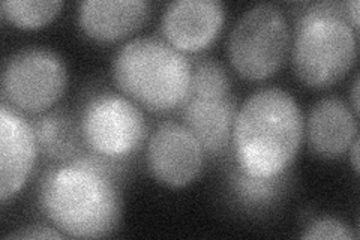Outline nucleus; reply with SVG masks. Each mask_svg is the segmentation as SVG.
I'll list each match as a JSON object with an SVG mask.
<instances>
[{
    "mask_svg": "<svg viewBox=\"0 0 360 240\" xmlns=\"http://www.w3.org/2000/svg\"><path fill=\"white\" fill-rule=\"evenodd\" d=\"M238 107L233 96L198 98L189 96L184 106V120L205 152L217 155L231 143L233 123Z\"/></svg>",
    "mask_w": 360,
    "mask_h": 240,
    "instance_id": "ddd939ff",
    "label": "nucleus"
},
{
    "mask_svg": "<svg viewBox=\"0 0 360 240\" xmlns=\"http://www.w3.org/2000/svg\"><path fill=\"white\" fill-rule=\"evenodd\" d=\"M359 8H360L359 0H352V2L344 4L345 15H347L348 20H350L352 26H353L356 30L359 29Z\"/></svg>",
    "mask_w": 360,
    "mask_h": 240,
    "instance_id": "aec40b11",
    "label": "nucleus"
},
{
    "mask_svg": "<svg viewBox=\"0 0 360 240\" xmlns=\"http://www.w3.org/2000/svg\"><path fill=\"white\" fill-rule=\"evenodd\" d=\"M68 84L62 57L39 45L11 54L2 70V94L11 107L38 114L58 102Z\"/></svg>",
    "mask_w": 360,
    "mask_h": 240,
    "instance_id": "0eeeda50",
    "label": "nucleus"
},
{
    "mask_svg": "<svg viewBox=\"0 0 360 240\" xmlns=\"http://www.w3.org/2000/svg\"><path fill=\"white\" fill-rule=\"evenodd\" d=\"M225 8L219 0H174L161 17L165 41L182 53H198L213 44L224 27Z\"/></svg>",
    "mask_w": 360,
    "mask_h": 240,
    "instance_id": "1a4fd4ad",
    "label": "nucleus"
},
{
    "mask_svg": "<svg viewBox=\"0 0 360 240\" xmlns=\"http://www.w3.org/2000/svg\"><path fill=\"white\" fill-rule=\"evenodd\" d=\"M352 101H353V111L359 114V75H356L353 90H352Z\"/></svg>",
    "mask_w": 360,
    "mask_h": 240,
    "instance_id": "4be33fe9",
    "label": "nucleus"
},
{
    "mask_svg": "<svg viewBox=\"0 0 360 240\" xmlns=\"http://www.w3.org/2000/svg\"><path fill=\"white\" fill-rule=\"evenodd\" d=\"M189 96L229 98L231 82L224 66L213 59H200L193 66Z\"/></svg>",
    "mask_w": 360,
    "mask_h": 240,
    "instance_id": "f3484780",
    "label": "nucleus"
},
{
    "mask_svg": "<svg viewBox=\"0 0 360 240\" xmlns=\"http://www.w3.org/2000/svg\"><path fill=\"white\" fill-rule=\"evenodd\" d=\"M6 237L13 239H62L65 237L63 233H60L58 228H50L45 225H32L22 228L20 232L11 233Z\"/></svg>",
    "mask_w": 360,
    "mask_h": 240,
    "instance_id": "6ab92c4d",
    "label": "nucleus"
},
{
    "mask_svg": "<svg viewBox=\"0 0 360 240\" xmlns=\"http://www.w3.org/2000/svg\"><path fill=\"white\" fill-rule=\"evenodd\" d=\"M116 86L150 111L184 107L191 94L193 65L165 39L140 37L123 44L111 65Z\"/></svg>",
    "mask_w": 360,
    "mask_h": 240,
    "instance_id": "7ed1b4c3",
    "label": "nucleus"
},
{
    "mask_svg": "<svg viewBox=\"0 0 360 240\" xmlns=\"http://www.w3.org/2000/svg\"><path fill=\"white\" fill-rule=\"evenodd\" d=\"M290 41L284 11L274 4H257L234 23L227 41V54L240 77L262 82L283 66Z\"/></svg>",
    "mask_w": 360,
    "mask_h": 240,
    "instance_id": "39448f33",
    "label": "nucleus"
},
{
    "mask_svg": "<svg viewBox=\"0 0 360 240\" xmlns=\"http://www.w3.org/2000/svg\"><path fill=\"white\" fill-rule=\"evenodd\" d=\"M62 6V0H4L0 11L15 27L38 29L58 15Z\"/></svg>",
    "mask_w": 360,
    "mask_h": 240,
    "instance_id": "dca6fc26",
    "label": "nucleus"
},
{
    "mask_svg": "<svg viewBox=\"0 0 360 240\" xmlns=\"http://www.w3.org/2000/svg\"><path fill=\"white\" fill-rule=\"evenodd\" d=\"M288 175L276 177H254L234 164L230 173V188L242 204L250 208H263L278 201L285 194Z\"/></svg>",
    "mask_w": 360,
    "mask_h": 240,
    "instance_id": "2eb2a0df",
    "label": "nucleus"
},
{
    "mask_svg": "<svg viewBox=\"0 0 360 240\" xmlns=\"http://www.w3.org/2000/svg\"><path fill=\"white\" fill-rule=\"evenodd\" d=\"M357 57V30L344 5L315 4L296 23L291 65L300 82L314 89L336 84Z\"/></svg>",
    "mask_w": 360,
    "mask_h": 240,
    "instance_id": "20e7f679",
    "label": "nucleus"
},
{
    "mask_svg": "<svg viewBox=\"0 0 360 240\" xmlns=\"http://www.w3.org/2000/svg\"><path fill=\"white\" fill-rule=\"evenodd\" d=\"M35 130L6 102L0 106V198L6 201L26 185L38 155Z\"/></svg>",
    "mask_w": 360,
    "mask_h": 240,
    "instance_id": "9d476101",
    "label": "nucleus"
},
{
    "mask_svg": "<svg viewBox=\"0 0 360 240\" xmlns=\"http://www.w3.org/2000/svg\"><path fill=\"white\" fill-rule=\"evenodd\" d=\"M305 134L315 155L324 159L340 158L356 140L357 114L341 98H323L308 113Z\"/></svg>",
    "mask_w": 360,
    "mask_h": 240,
    "instance_id": "f8f14e48",
    "label": "nucleus"
},
{
    "mask_svg": "<svg viewBox=\"0 0 360 240\" xmlns=\"http://www.w3.org/2000/svg\"><path fill=\"white\" fill-rule=\"evenodd\" d=\"M359 146H360V140L359 137H356V140L352 143L350 149H348V155L352 158V164L356 173H359Z\"/></svg>",
    "mask_w": 360,
    "mask_h": 240,
    "instance_id": "412c9836",
    "label": "nucleus"
},
{
    "mask_svg": "<svg viewBox=\"0 0 360 240\" xmlns=\"http://www.w3.org/2000/svg\"><path fill=\"white\" fill-rule=\"evenodd\" d=\"M302 239H356V234L345 222L336 218H320L312 221L302 234Z\"/></svg>",
    "mask_w": 360,
    "mask_h": 240,
    "instance_id": "a211bd4d",
    "label": "nucleus"
},
{
    "mask_svg": "<svg viewBox=\"0 0 360 240\" xmlns=\"http://www.w3.org/2000/svg\"><path fill=\"white\" fill-rule=\"evenodd\" d=\"M33 130L41 152L56 161H71L84 144L80 123L63 110L44 114L33 125Z\"/></svg>",
    "mask_w": 360,
    "mask_h": 240,
    "instance_id": "4468645a",
    "label": "nucleus"
},
{
    "mask_svg": "<svg viewBox=\"0 0 360 240\" xmlns=\"http://www.w3.org/2000/svg\"><path fill=\"white\" fill-rule=\"evenodd\" d=\"M146 165L164 187L182 188L195 180L205 165V149L185 123L158 125L146 147Z\"/></svg>",
    "mask_w": 360,
    "mask_h": 240,
    "instance_id": "6e6552de",
    "label": "nucleus"
},
{
    "mask_svg": "<svg viewBox=\"0 0 360 240\" xmlns=\"http://www.w3.org/2000/svg\"><path fill=\"white\" fill-rule=\"evenodd\" d=\"M115 159L82 156L54 167L41 180L39 204L70 237H104L117 228L122 197Z\"/></svg>",
    "mask_w": 360,
    "mask_h": 240,
    "instance_id": "f257e3e1",
    "label": "nucleus"
},
{
    "mask_svg": "<svg viewBox=\"0 0 360 240\" xmlns=\"http://www.w3.org/2000/svg\"><path fill=\"white\" fill-rule=\"evenodd\" d=\"M305 119L291 94L264 87L236 113L231 146L234 164L254 177L285 175L303 141Z\"/></svg>",
    "mask_w": 360,
    "mask_h": 240,
    "instance_id": "f03ea898",
    "label": "nucleus"
},
{
    "mask_svg": "<svg viewBox=\"0 0 360 240\" xmlns=\"http://www.w3.org/2000/svg\"><path fill=\"white\" fill-rule=\"evenodd\" d=\"M152 15L148 0H83L77 21L86 37L98 42H115L141 29Z\"/></svg>",
    "mask_w": 360,
    "mask_h": 240,
    "instance_id": "9b49d317",
    "label": "nucleus"
},
{
    "mask_svg": "<svg viewBox=\"0 0 360 240\" xmlns=\"http://www.w3.org/2000/svg\"><path fill=\"white\" fill-rule=\"evenodd\" d=\"M78 123L83 141L92 153L115 161L137 151L148 132V123L137 104L110 90L86 101Z\"/></svg>",
    "mask_w": 360,
    "mask_h": 240,
    "instance_id": "423d86ee",
    "label": "nucleus"
}]
</instances>
